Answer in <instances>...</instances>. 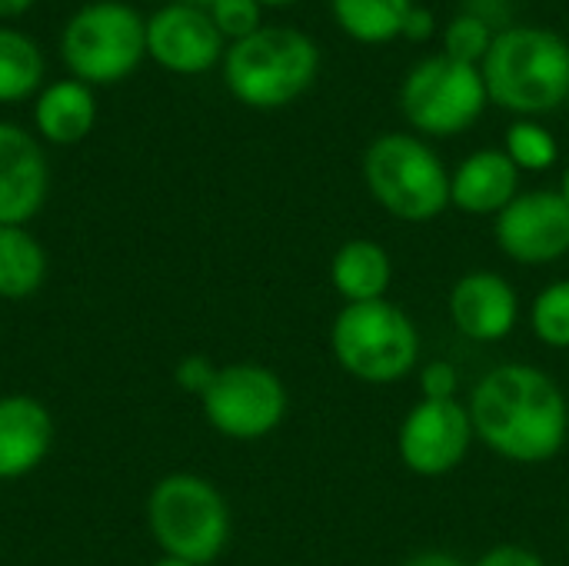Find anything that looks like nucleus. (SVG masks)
Returning a JSON list of instances; mask_svg holds the SVG:
<instances>
[{
  "mask_svg": "<svg viewBox=\"0 0 569 566\" xmlns=\"http://www.w3.org/2000/svg\"><path fill=\"white\" fill-rule=\"evenodd\" d=\"M473 434L503 460L547 464L569 434V407L550 374L530 364H503L490 370L470 397Z\"/></svg>",
  "mask_w": 569,
  "mask_h": 566,
  "instance_id": "obj_1",
  "label": "nucleus"
},
{
  "mask_svg": "<svg viewBox=\"0 0 569 566\" xmlns=\"http://www.w3.org/2000/svg\"><path fill=\"white\" fill-rule=\"evenodd\" d=\"M480 73L503 110L550 113L569 97V43L543 27H510L493 37Z\"/></svg>",
  "mask_w": 569,
  "mask_h": 566,
  "instance_id": "obj_2",
  "label": "nucleus"
},
{
  "mask_svg": "<svg viewBox=\"0 0 569 566\" xmlns=\"http://www.w3.org/2000/svg\"><path fill=\"white\" fill-rule=\"evenodd\" d=\"M147 527L163 557L207 566L227 550L230 507L207 477L167 474L147 497Z\"/></svg>",
  "mask_w": 569,
  "mask_h": 566,
  "instance_id": "obj_3",
  "label": "nucleus"
},
{
  "mask_svg": "<svg viewBox=\"0 0 569 566\" xmlns=\"http://www.w3.org/2000/svg\"><path fill=\"white\" fill-rule=\"evenodd\" d=\"M320 53L313 40L293 27H260L237 40L223 57L230 93L257 110L293 103L317 77Z\"/></svg>",
  "mask_w": 569,
  "mask_h": 566,
  "instance_id": "obj_4",
  "label": "nucleus"
},
{
  "mask_svg": "<svg viewBox=\"0 0 569 566\" xmlns=\"http://www.w3.org/2000/svg\"><path fill=\"white\" fill-rule=\"evenodd\" d=\"M337 364L363 384L403 380L420 354L413 320L390 300L347 304L330 330Z\"/></svg>",
  "mask_w": 569,
  "mask_h": 566,
  "instance_id": "obj_5",
  "label": "nucleus"
},
{
  "mask_svg": "<svg viewBox=\"0 0 569 566\" xmlns=\"http://www.w3.org/2000/svg\"><path fill=\"white\" fill-rule=\"evenodd\" d=\"M363 177L373 200L407 224H427L450 203V177L440 157L410 133L377 137L363 157Z\"/></svg>",
  "mask_w": 569,
  "mask_h": 566,
  "instance_id": "obj_6",
  "label": "nucleus"
},
{
  "mask_svg": "<svg viewBox=\"0 0 569 566\" xmlns=\"http://www.w3.org/2000/svg\"><path fill=\"white\" fill-rule=\"evenodd\" d=\"M143 53L147 23L117 0L87 3L63 30V60L83 83H117L137 70Z\"/></svg>",
  "mask_w": 569,
  "mask_h": 566,
  "instance_id": "obj_7",
  "label": "nucleus"
},
{
  "mask_svg": "<svg viewBox=\"0 0 569 566\" xmlns=\"http://www.w3.org/2000/svg\"><path fill=\"white\" fill-rule=\"evenodd\" d=\"M487 83L480 67L460 63L447 53L420 60L400 90L403 117L430 137H453L473 127L487 107Z\"/></svg>",
  "mask_w": 569,
  "mask_h": 566,
  "instance_id": "obj_8",
  "label": "nucleus"
},
{
  "mask_svg": "<svg viewBox=\"0 0 569 566\" xmlns=\"http://www.w3.org/2000/svg\"><path fill=\"white\" fill-rule=\"evenodd\" d=\"M207 424L230 440H263L287 417L283 380L260 364H233L217 370L200 397Z\"/></svg>",
  "mask_w": 569,
  "mask_h": 566,
  "instance_id": "obj_9",
  "label": "nucleus"
},
{
  "mask_svg": "<svg viewBox=\"0 0 569 566\" xmlns=\"http://www.w3.org/2000/svg\"><path fill=\"white\" fill-rule=\"evenodd\" d=\"M473 440L470 410L457 400H420L400 424V460L420 477H440L463 464Z\"/></svg>",
  "mask_w": 569,
  "mask_h": 566,
  "instance_id": "obj_10",
  "label": "nucleus"
},
{
  "mask_svg": "<svg viewBox=\"0 0 569 566\" xmlns=\"http://www.w3.org/2000/svg\"><path fill=\"white\" fill-rule=\"evenodd\" d=\"M497 244L517 264H553L569 254V203L557 190L517 193L497 214Z\"/></svg>",
  "mask_w": 569,
  "mask_h": 566,
  "instance_id": "obj_11",
  "label": "nucleus"
},
{
  "mask_svg": "<svg viewBox=\"0 0 569 566\" xmlns=\"http://www.w3.org/2000/svg\"><path fill=\"white\" fill-rule=\"evenodd\" d=\"M223 37L207 10L167 3L147 20V53L173 73H203L220 60Z\"/></svg>",
  "mask_w": 569,
  "mask_h": 566,
  "instance_id": "obj_12",
  "label": "nucleus"
},
{
  "mask_svg": "<svg viewBox=\"0 0 569 566\" xmlns=\"http://www.w3.org/2000/svg\"><path fill=\"white\" fill-rule=\"evenodd\" d=\"M50 190V170L40 143L13 127L0 123V227H27L40 214Z\"/></svg>",
  "mask_w": 569,
  "mask_h": 566,
  "instance_id": "obj_13",
  "label": "nucleus"
},
{
  "mask_svg": "<svg viewBox=\"0 0 569 566\" xmlns=\"http://www.w3.org/2000/svg\"><path fill=\"white\" fill-rule=\"evenodd\" d=\"M517 314H520L517 290L490 270L460 277L450 294V317L457 330L477 344L503 340L513 330Z\"/></svg>",
  "mask_w": 569,
  "mask_h": 566,
  "instance_id": "obj_14",
  "label": "nucleus"
},
{
  "mask_svg": "<svg viewBox=\"0 0 569 566\" xmlns=\"http://www.w3.org/2000/svg\"><path fill=\"white\" fill-rule=\"evenodd\" d=\"M53 447L50 410L27 394L0 397V480L33 474Z\"/></svg>",
  "mask_w": 569,
  "mask_h": 566,
  "instance_id": "obj_15",
  "label": "nucleus"
},
{
  "mask_svg": "<svg viewBox=\"0 0 569 566\" xmlns=\"http://www.w3.org/2000/svg\"><path fill=\"white\" fill-rule=\"evenodd\" d=\"M517 190L520 170L507 150H477L450 177V203L477 217L507 210L517 200Z\"/></svg>",
  "mask_w": 569,
  "mask_h": 566,
  "instance_id": "obj_16",
  "label": "nucleus"
},
{
  "mask_svg": "<svg viewBox=\"0 0 569 566\" xmlns=\"http://www.w3.org/2000/svg\"><path fill=\"white\" fill-rule=\"evenodd\" d=\"M33 120H37V130L50 143H60V147L80 143L93 130L97 100L83 80H57L40 93L33 107Z\"/></svg>",
  "mask_w": 569,
  "mask_h": 566,
  "instance_id": "obj_17",
  "label": "nucleus"
},
{
  "mask_svg": "<svg viewBox=\"0 0 569 566\" xmlns=\"http://www.w3.org/2000/svg\"><path fill=\"white\" fill-rule=\"evenodd\" d=\"M390 257L373 240H347L330 264V280L347 304L383 300L390 287Z\"/></svg>",
  "mask_w": 569,
  "mask_h": 566,
  "instance_id": "obj_18",
  "label": "nucleus"
},
{
  "mask_svg": "<svg viewBox=\"0 0 569 566\" xmlns=\"http://www.w3.org/2000/svg\"><path fill=\"white\" fill-rule=\"evenodd\" d=\"M47 250L27 227H0V297L27 300L47 280Z\"/></svg>",
  "mask_w": 569,
  "mask_h": 566,
  "instance_id": "obj_19",
  "label": "nucleus"
},
{
  "mask_svg": "<svg viewBox=\"0 0 569 566\" xmlns=\"http://www.w3.org/2000/svg\"><path fill=\"white\" fill-rule=\"evenodd\" d=\"M337 23L360 43H387L403 33L413 0H330Z\"/></svg>",
  "mask_w": 569,
  "mask_h": 566,
  "instance_id": "obj_20",
  "label": "nucleus"
},
{
  "mask_svg": "<svg viewBox=\"0 0 569 566\" xmlns=\"http://www.w3.org/2000/svg\"><path fill=\"white\" fill-rule=\"evenodd\" d=\"M43 57L37 43L17 30L0 27V103L30 97L40 87Z\"/></svg>",
  "mask_w": 569,
  "mask_h": 566,
  "instance_id": "obj_21",
  "label": "nucleus"
},
{
  "mask_svg": "<svg viewBox=\"0 0 569 566\" xmlns=\"http://www.w3.org/2000/svg\"><path fill=\"white\" fill-rule=\"evenodd\" d=\"M533 334L557 350H569V280H557L533 300Z\"/></svg>",
  "mask_w": 569,
  "mask_h": 566,
  "instance_id": "obj_22",
  "label": "nucleus"
},
{
  "mask_svg": "<svg viewBox=\"0 0 569 566\" xmlns=\"http://www.w3.org/2000/svg\"><path fill=\"white\" fill-rule=\"evenodd\" d=\"M507 157L517 163V170H547L557 160V140L547 127L520 120L507 130Z\"/></svg>",
  "mask_w": 569,
  "mask_h": 566,
  "instance_id": "obj_23",
  "label": "nucleus"
},
{
  "mask_svg": "<svg viewBox=\"0 0 569 566\" xmlns=\"http://www.w3.org/2000/svg\"><path fill=\"white\" fill-rule=\"evenodd\" d=\"M493 37L497 33L483 20H477L470 13H460V17L450 20V27L443 33V53L453 57V60H460V63H473L477 67L490 53Z\"/></svg>",
  "mask_w": 569,
  "mask_h": 566,
  "instance_id": "obj_24",
  "label": "nucleus"
},
{
  "mask_svg": "<svg viewBox=\"0 0 569 566\" xmlns=\"http://www.w3.org/2000/svg\"><path fill=\"white\" fill-rule=\"evenodd\" d=\"M207 13H210L213 27L220 30V37H233V43L260 30V3L257 0H213V7Z\"/></svg>",
  "mask_w": 569,
  "mask_h": 566,
  "instance_id": "obj_25",
  "label": "nucleus"
},
{
  "mask_svg": "<svg viewBox=\"0 0 569 566\" xmlns=\"http://www.w3.org/2000/svg\"><path fill=\"white\" fill-rule=\"evenodd\" d=\"M457 370L453 364L447 360H437L423 370L420 377V390H423V400H457Z\"/></svg>",
  "mask_w": 569,
  "mask_h": 566,
  "instance_id": "obj_26",
  "label": "nucleus"
},
{
  "mask_svg": "<svg viewBox=\"0 0 569 566\" xmlns=\"http://www.w3.org/2000/svg\"><path fill=\"white\" fill-rule=\"evenodd\" d=\"M213 377H217V367H213L207 357H200V354L183 357V360L177 364V384H180L183 390L197 394V397H203V394L210 390Z\"/></svg>",
  "mask_w": 569,
  "mask_h": 566,
  "instance_id": "obj_27",
  "label": "nucleus"
},
{
  "mask_svg": "<svg viewBox=\"0 0 569 566\" xmlns=\"http://www.w3.org/2000/svg\"><path fill=\"white\" fill-rule=\"evenodd\" d=\"M513 10H517V3H513V0H463V13H470V17L483 20L493 33L510 30Z\"/></svg>",
  "mask_w": 569,
  "mask_h": 566,
  "instance_id": "obj_28",
  "label": "nucleus"
},
{
  "mask_svg": "<svg viewBox=\"0 0 569 566\" xmlns=\"http://www.w3.org/2000/svg\"><path fill=\"white\" fill-rule=\"evenodd\" d=\"M477 566H547V564H543L533 550H527V547L503 544V547H493L490 554H483Z\"/></svg>",
  "mask_w": 569,
  "mask_h": 566,
  "instance_id": "obj_29",
  "label": "nucleus"
},
{
  "mask_svg": "<svg viewBox=\"0 0 569 566\" xmlns=\"http://www.w3.org/2000/svg\"><path fill=\"white\" fill-rule=\"evenodd\" d=\"M433 13L427 10V7H410V13H407V23H403V37H410V40H427L430 33H433Z\"/></svg>",
  "mask_w": 569,
  "mask_h": 566,
  "instance_id": "obj_30",
  "label": "nucleus"
},
{
  "mask_svg": "<svg viewBox=\"0 0 569 566\" xmlns=\"http://www.w3.org/2000/svg\"><path fill=\"white\" fill-rule=\"evenodd\" d=\"M403 566H463L453 554H447V550H423V554H417V557H410Z\"/></svg>",
  "mask_w": 569,
  "mask_h": 566,
  "instance_id": "obj_31",
  "label": "nucleus"
},
{
  "mask_svg": "<svg viewBox=\"0 0 569 566\" xmlns=\"http://www.w3.org/2000/svg\"><path fill=\"white\" fill-rule=\"evenodd\" d=\"M33 0H0V17H17L30 7Z\"/></svg>",
  "mask_w": 569,
  "mask_h": 566,
  "instance_id": "obj_32",
  "label": "nucleus"
},
{
  "mask_svg": "<svg viewBox=\"0 0 569 566\" xmlns=\"http://www.w3.org/2000/svg\"><path fill=\"white\" fill-rule=\"evenodd\" d=\"M173 3H187V7H197V10H210L213 0H173Z\"/></svg>",
  "mask_w": 569,
  "mask_h": 566,
  "instance_id": "obj_33",
  "label": "nucleus"
},
{
  "mask_svg": "<svg viewBox=\"0 0 569 566\" xmlns=\"http://www.w3.org/2000/svg\"><path fill=\"white\" fill-rule=\"evenodd\" d=\"M150 566H193V564H183V560H173V557H160L157 564Z\"/></svg>",
  "mask_w": 569,
  "mask_h": 566,
  "instance_id": "obj_34",
  "label": "nucleus"
},
{
  "mask_svg": "<svg viewBox=\"0 0 569 566\" xmlns=\"http://www.w3.org/2000/svg\"><path fill=\"white\" fill-rule=\"evenodd\" d=\"M260 7L267 3V7H287V3H293V0H257Z\"/></svg>",
  "mask_w": 569,
  "mask_h": 566,
  "instance_id": "obj_35",
  "label": "nucleus"
},
{
  "mask_svg": "<svg viewBox=\"0 0 569 566\" xmlns=\"http://www.w3.org/2000/svg\"><path fill=\"white\" fill-rule=\"evenodd\" d=\"M560 193H563V200L569 203V167H567V173H563V187H560Z\"/></svg>",
  "mask_w": 569,
  "mask_h": 566,
  "instance_id": "obj_36",
  "label": "nucleus"
},
{
  "mask_svg": "<svg viewBox=\"0 0 569 566\" xmlns=\"http://www.w3.org/2000/svg\"><path fill=\"white\" fill-rule=\"evenodd\" d=\"M567 540H569V530H567Z\"/></svg>",
  "mask_w": 569,
  "mask_h": 566,
  "instance_id": "obj_37",
  "label": "nucleus"
}]
</instances>
